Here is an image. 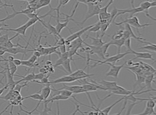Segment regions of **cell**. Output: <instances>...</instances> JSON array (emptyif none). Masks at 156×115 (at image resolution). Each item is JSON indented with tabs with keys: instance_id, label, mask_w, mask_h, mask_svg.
Listing matches in <instances>:
<instances>
[{
	"instance_id": "cell-1",
	"label": "cell",
	"mask_w": 156,
	"mask_h": 115,
	"mask_svg": "<svg viewBox=\"0 0 156 115\" xmlns=\"http://www.w3.org/2000/svg\"><path fill=\"white\" fill-rule=\"evenodd\" d=\"M131 55L130 53L128 51H126L124 53H117V55H114V56H112V57H108L106 58L105 60H96V59H91L90 58V61H95L96 63L94 64V65H92L90 66V68H94L96 67V66H99V65H102L105 64L106 63H113L114 65L116 63V62H118L120 61V59H122L123 57H124L126 55Z\"/></svg>"
},
{
	"instance_id": "cell-2",
	"label": "cell",
	"mask_w": 156,
	"mask_h": 115,
	"mask_svg": "<svg viewBox=\"0 0 156 115\" xmlns=\"http://www.w3.org/2000/svg\"><path fill=\"white\" fill-rule=\"evenodd\" d=\"M114 24H115L116 25H118L120 26L122 25H123L124 23H128L130 26H132L134 28L136 29V30L137 31V33L138 35H140V33L139 31V29H142V28H145L146 27H148V26L152 25L154 24H150V23H146V24H140V21L138 20V18H137L136 16H133L131 17L127 18L126 20L120 22V23H116V22H114Z\"/></svg>"
},
{
	"instance_id": "cell-3",
	"label": "cell",
	"mask_w": 156,
	"mask_h": 115,
	"mask_svg": "<svg viewBox=\"0 0 156 115\" xmlns=\"http://www.w3.org/2000/svg\"><path fill=\"white\" fill-rule=\"evenodd\" d=\"M88 5V12L86 15V17H85V19L82 21V22H76V23L79 25V26H82L83 27L84 23L86 22L88 19H90L92 17H93L94 16H98L99 12H100V9L101 8V5H95L94 3H92V2H89L87 4Z\"/></svg>"
},
{
	"instance_id": "cell-4",
	"label": "cell",
	"mask_w": 156,
	"mask_h": 115,
	"mask_svg": "<svg viewBox=\"0 0 156 115\" xmlns=\"http://www.w3.org/2000/svg\"><path fill=\"white\" fill-rule=\"evenodd\" d=\"M105 64L111 66V69H110L108 72L106 73L105 75L106 77H112L117 79L121 69L122 68H124L125 65H126V61L124 62V64H122L121 65H114L112 63H106Z\"/></svg>"
},
{
	"instance_id": "cell-5",
	"label": "cell",
	"mask_w": 156,
	"mask_h": 115,
	"mask_svg": "<svg viewBox=\"0 0 156 115\" xmlns=\"http://www.w3.org/2000/svg\"><path fill=\"white\" fill-rule=\"evenodd\" d=\"M51 20V17L50 18L49 21L48 22V23H45V21H44L43 20L41 21L40 23L43 25L44 27H45L47 29L48 33H48V35H53L55 37V39H56V41H57L59 38H61V34H59V33H57V31L56 30V28H55V26L52 25L51 24V23H50Z\"/></svg>"
},
{
	"instance_id": "cell-6",
	"label": "cell",
	"mask_w": 156,
	"mask_h": 115,
	"mask_svg": "<svg viewBox=\"0 0 156 115\" xmlns=\"http://www.w3.org/2000/svg\"><path fill=\"white\" fill-rule=\"evenodd\" d=\"M56 18H57V25H56V26H55V28H56V30H57L58 33L61 34V31L65 27L68 28L69 30L70 31V33H72L71 30H70V29L68 27V24L69 23V21H73L74 20L73 19V18H69V17H65V19L62 20L63 23H61V22H60V17L57 16Z\"/></svg>"
},
{
	"instance_id": "cell-7",
	"label": "cell",
	"mask_w": 156,
	"mask_h": 115,
	"mask_svg": "<svg viewBox=\"0 0 156 115\" xmlns=\"http://www.w3.org/2000/svg\"><path fill=\"white\" fill-rule=\"evenodd\" d=\"M107 91H109L111 93H112V95H128L131 94L132 92H135V91H128V90H126V88L122 87L120 86H119V85H116V86H115L113 88H109V89H108Z\"/></svg>"
},
{
	"instance_id": "cell-8",
	"label": "cell",
	"mask_w": 156,
	"mask_h": 115,
	"mask_svg": "<svg viewBox=\"0 0 156 115\" xmlns=\"http://www.w3.org/2000/svg\"><path fill=\"white\" fill-rule=\"evenodd\" d=\"M62 89H67L70 91H71L73 94H80V93H84L86 92L85 90L83 88V86H80V85H71V86H66L65 83H63L62 87L56 89L58 91H60Z\"/></svg>"
},
{
	"instance_id": "cell-9",
	"label": "cell",
	"mask_w": 156,
	"mask_h": 115,
	"mask_svg": "<svg viewBox=\"0 0 156 115\" xmlns=\"http://www.w3.org/2000/svg\"><path fill=\"white\" fill-rule=\"evenodd\" d=\"M143 12L144 13V10L142 9V8L141 7H133V8L131 9H118V13L116 15V17L119 16H121V15H123L125 13H128L129 14V17H132L133 15H135L136 13H141Z\"/></svg>"
},
{
	"instance_id": "cell-10",
	"label": "cell",
	"mask_w": 156,
	"mask_h": 115,
	"mask_svg": "<svg viewBox=\"0 0 156 115\" xmlns=\"http://www.w3.org/2000/svg\"><path fill=\"white\" fill-rule=\"evenodd\" d=\"M79 80L78 77H72L70 75L69 76H65L61 78H58V79L54 80V81H49L50 84H58V83H73L75 82L76 81Z\"/></svg>"
},
{
	"instance_id": "cell-11",
	"label": "cell",
	"mask_w": 156,
	"mask_h": 115,
	"mask_svg": "<svg viewBox=\"0 0 156 115\" xmlns=\"http://www.w3.org/2000/svg\"><path fill=\"white\" fill-rule=\"evenodd\" d=\"M93 25H94L88 26V27L82 29L81 30L77 31V32H76L75 33H71V35H70L69 37H68V38H66V39H65V41H69V42H71V41H73V40H75V39H76L77 38H80L82 35L84 34V33H86L87 31H88V29H90V28H91Z\"/></svg>"
},
{
	"instance_id": "cell-12",
	"label": "cell",
	"mask_w": 156,
	"mask_h": 115,
	"mask_svg": "<svg viewBox=\"0 0 156 115\" xmlns=\"http://www.w3.org/2000/svg\"><path fill=\"white\" fill-rule=\"evenodd\" d=\"M132 55H136V57L132 59H147V60H152L154 63H155L156 61L152 57L153 54H150V53H146V52H136L135 51H132Z\"/></svg>"
},
{
	"instance_id": "cell-13",
	"label": "cell",
	"mask_w": 156,
	"mask_h": 115,
	"mask_svg": "<svg viewBox=\"0 0 156 115\" xmlns=\"http://www.w3.org/2000/svg\"><path fill=\"white\" fill-rule=\"evenodd\" d=\"M140 7L141 8H142V9L144 10V13L146 15V16L148 18H150V20H153L154 21H155L156 20L155 19L154 17H152L151 15L149 13V9L151 7V3L149 2V0H146V1L140 3Z\"/></svg>"
},
{
	"instance_id": "cell-14",
	"label": "cell",
	"mask_w": 156,
	"mask_h": 115,
	"mask_svg": "<svg viewBox=\"0 0 156 115\" xmlns=\"http://www.w3.org/2000/svg\"><path fill=\"white\" fill-rule=\"evenodd\" d=\"M102 38H101V37H100L99 33L97 32V37H96V38L89 36V35H87L86 38L84 39V41L87 39H90L92 40V43L90 44L91 45L94 47H102L104 44L107 43V41H102Z\"/></svg>"
},
{
	"instance_id": "cell-15",
	"label": "cell",
	"mask_w": 156,
	"mask_h": 115,
	"mask_svg": "<svg viewBox=\"0 0 156 115\" xmlns=\"http://www.w3.org/2000/svg\"><path fill=\"white\" fill-rule=\"evenodd\" d=\"M27 29V27L26 26L25 24H24L23 25H21V27H19L16 29H12V28L6 29V28L2 27L0 30L5 31H13V32H16V34H18L19 35H23L25 37V32Z\"/></svg>"
},
{
	"instance_id": "cell-16",
	"label": "cell",
	"mask_w": 156,
	"mask_h": 115,
	"mask_svg": "<svg viewBox=\"0 0 156 115\" xmlns=\"http://www.w3.org/2000/svg\"><path fill=\"white\" fill-rule=\"evenodd\" d=\"M84 69H77L75 72H73L70 74V76L78 77L79 79H84V78L90 77L94 75V74H89L88 73H85Z\"/></svg>"
},
{
	"instance_id": "cell-17",
	"label": "cell",
	"mask_w": 156,
	"mask_h": 115,
	"mask_svg": "<svg viewBox=\"0 0 156 115\" xmlns=\"http://www.w3.org/2000/svg\"><path fill=\"white\" fill-rule=\"evenodd\" d=\"M44 86L45 87L43 88L42 89L39 91V92L43 97L44 101H45V100H47L48 98L49 97L51 92L52 91V88L50 87L51 84H47L46 85H44Z\"/></svg>"
},
{
	"instance_id": "cell-18",
	"label": "cell",
	"mask_w": 156,
	"mask_h": 115,
	"mask_svg": "<svg viewBox=\"0 0 156 115\" xmlns=\"http://www.w3.org/2000/svg\"><path fill=\"white\" fill-rule=\"evenodd\" d=\"M154 74L151 73V75L145 77L144 83H146V86H145L144 87H147V90H151L152 91L155 92L156 90L155 89V88H152V87H151L152 81L155 82V81H154Z\"/></svg>"
},
{
	"instance_id": "cell-19",
	"label": "cell",
	"mask_w": 156,
	"mask_h": 115,
	"mask_svg": "<svg viewBox=\"0 0 156 115\" xmlns=\"http://www.w3.org/2000/svg\"><path fill=\"white\" fill-rule=\"evenodd\" d=\"M124 39L123 38H121L120 39H112L109 42L110 45H116L117 47V53H120V49L122 46H124Z\"/></svg>"
},
{
	"instance_id": "cell-20",
	"label": "cell",
	"mask_w": 156,
	"mask_h": 115,
	"mask_svg": "<svg viewBox=\"0 0 156 115\" xmlns=\"http://www.w3.org/2000/svg\"><path fill=\"white\" fill-rule=\"evenodd\" d=\"M98 84H99L101 87H105L106 91H108V89H109V88H113L118 84L117 83L115 82V81H106L105 80H102L100 82L98 83Z\"/></svg>"
},
{
	"instance_id": "cell-21",
	"label": "cell",
	"mask_w": 156,
	"mask_h": 115,
	"mask_svg": "<svg viewBox=\"0 0 156 115\" xmlns=\"http://www.w3.org/2000/svg\"><path fill=\"white\" fill-rule=\"evenodd\" d=\"M68 58H69V52H68V51H66L65 53L61 54V57H59V59L57 61V62L55 63V64L53 65V67L56 68V67H58V66H61L62 63L64 62L66 59H67Z\"/></svg>"
},
{
	"instance_id": "cell-22",
	"label": "cell",
	"mask_w": 156,
	"mask_h": 115,
	"mask_svg": "<svg viewBox=\"0 0 156 115\" xmlns=\"http://www.w3.org/2000/svg\"><path fill=\"white\" fill-rule=\"evenodd\" d=\"M89 46L90 47L92 51H93L94 55V54L97 55L100 59H102V60H105L106 57L103 54V52H102L101 47H94V46H92V45H90V44H89Z\"/></svg>"
},
{
	"instance_id": "cell-23",
	"label": "cell",
	"mask_w": 156,
	"mask_h": 115,
	"mask_svg": "<svg viewBox=\"0 0 156 115\" xmlns=\"http://www.w3.org/2000/svg\"><path fill=\"white\" fill-rule=\"evenodd\" d=\"M134 74L136 75V83L133 84V91L136 90L137 85H141V84L144 83V81H145V77H143L142 75H141L140 74L136 73H134Z\"/></svg>"
},
{
	"instance_id": "cell-24",
	"label": "cell",
	"mask_w": 156,
	"mask_h": 115,
	"mask_svg": "<svg viewBox=\"0 0 156 115\" xmlns=\"http://www.w3.org/2000/svg\"><path fill=\"white\" fill-rule=\"evenodd\" d=\"M70 61H71V60H70L69 58H68L67 59H66L61 65L63 66V68L65 69V72L69 74L73 73L71 70V66H70Z\"/></svg>"
},
{
	"instance_id": "cell-25",
	"label": "cell",
	"mask_w": 156,
	"mask_h": 115,
	"mask_svg": "<svg viewBox=\"0 0 156 115\" xmlns=\"http://www.w3.org/2000/svg\"><path fill=\"white\" fill-rule=\"evenodd\" d=\"M35 99V100H37V101H41V102H43L44 101L43 99V97L42 96V95H41L40 92H37V93H35L33 95H29L28 96H26V97H23L22 98V100H25V99Z\"/></svg>"
},
{
	"instance_id": "cell-26",
	"label": "cell",
	"mask_w": 156,
	"mask_h": 115,
	"mask_svg": "<svg viewBox=\"0 0 156 115\" xmlns=\"http://www.w3.org/2000/svg\"><path fill=\"white\" fill-rule=\"evenodd\" d=\"M50 76V73H49L47 75V76H44L43 79H41V80H33L31 81V83H38V84H43V85H46L47 84H50L49 83V77Z\"/></svg>"
},
{
	"instance_id": "cell-27",
	"label": "cell",
	"mask_w": 156,
	"mask_h": 115,
	"mask_svg": "<svg viewBox=\"0 0 156 115\" xmlns=\"http://www.w3.org/2000/svg\"><path fill=\"white\" fill-rule=\"evenodd\" d=\"M51 2V0H39V2L37 3V4L35 7L36 10L39 9L40 8H41V7H43L50 5Z\"/></svg>"
},
{
	"instance_id": "cell-28",
	"label": "cell",
	"mask_w": 156,
	"mask_h": 115,
	"mask_svg": "<svg viewBox=\"0 0 156 115\" xmlns=\"http://www.w3.org/2000/svg\"><path fill=\"white\" fill-rule=\"evenodd\" d=\"M123 100H124V98H123V96H122V97L121 99H120L118 100V101L115 102L114 104H112V105L108 106V107H106V108H105V109H103V110H102V112L104 114H106V115H107V114H109L111 109H112L113 108V107L116 105V104H118V102H120L122 101H123Z\"/></svg>"
},
{
	"instance_id": "cell-29",
	"label": "cell",
	"mask_w": 156,
	"mask_h": 115,
	"mask_svg": "<svg viewBox=\"0 0 156 115\" xmlns=\"http://www.w3.org/2000/svg\"><path fill=\"white\" fill-rule=\"evenodd\" d=\"M98 20H108L110 21V13L108 12H105V13H99L98 15Z\"/></svg>"
},
{
	"instance_id": "cell-30",
	"label": "cell",
	"mask_w": 156,
	"mask_h": 115,
	"mask_svg": "<svg viewBox=\"0 0 156 115\" xmlns=\"http://www.w3.org/2000/svg\"><path fill=\"white\" fill-rule=\"evenodd\" d=\"M9 65V69L10 70V72L12 73V75L13 76L16 74L17 70V66H16L13 63V61H7Z\"/></svg>"
},
{
	"instance_id": "cell-31",
	"label": "cell",
	"mask_w": 156,
	"mask_h": 115,
	"mask_svg": "<svg viewBox=\"0 0 156 115\" xmlns=\"http://www.w3.org/2000/svg\"><path fill=\"white\" fill-rule=\"evenodd\" d=\"M137 114V115H151V114L156 115V113H155L154 109L149 108V107L146 106V109H145L143 113H140V114Z\"/></svg>"
},
{
	"instance_id": "cell-32",
	"label": "cell",
	"mask_w": 156,
	"mask_h": 115,
	"mask_svg": "<svg viewBox=\"0 0 156 115\" xmlns=\"http://www.w3.org/2000/svg\"><path fill=\"white\" fill-rule=\"evenodd\" d=\"M43 104H44V109L43 111H38V112L39 113V114L44 115V114H49L48 113H49V112H53V110H52V109H51V107H52V105H53V103H51L50 107L47 106V105H48L47 103L44 102Z\"/></svg>"
},
{
	"instance_id": "cell-33",
	"label": "cell",
	"mask_w": 156,
	"mask_h": 115,
	"mask_svg": "<svg viewBox=\"0 0 156 115\" xmlns=\"http://www.w3.org/2000/svg\"><path fill=\"white\" fill-rule=\"evenodd\" d=\"M139 49H146L148 51H150L154 52V53H155V51H156V46L155 44L151 43L150 45H147L146 46H144V47H141L139 48Z\"/></svg>"
},
{
	"instance_id": "cell-34",
	"label": "cell",
	"mask_w": 156,
	"mask_h": 115,
	"mask_svg": "<svg viewBox=\"0 0 156 115\" xmlns=\"http://www.w3.org/2000/svg\"><path fill=\"white\" fill-rule=\"evenodd\" d=\"M124 46L126 47V49H127V51L129 52L131 55H132V51L133 49L131 47V38H128L125 39L124 41Z\"/></svg>"
},
{
	"instance_id": "cell-35",
	"label": "cell",
	"mask_w": 156,
	"mask_h": 115,
	"mask_svg": "<svg viewBox=\"0 0 156 115\" xmlns=\"http://www.w3.org/2000/svg\"><path fill=\"white\" fill-rule=\"evenodd\" d=\"M110 46V43L107 42L105 44H104V45L101 47L102 52H103V54H104V55H105L106 58L109 57V53H108L107 51H108V47Z\"/></svg>"
},
{
	"instance_id": "cell-36",
	"label": "cell",
	"mask_w": 156,
	"mask_h": 115,
	"mask_svg": "<svg viewBox=\"0 0 156 115\" xmlns=\"http://www.w3.org/2000/svg\"><path fill=\"white\" fill-rule=\"evenodd\" d=\"M123 32H124V30H122V29H120V30L118 31L116 33V34H114L112 36L108 35V37H110V38H112V39H116V40L120 39H121L122 38V35H123Z\"/></svg>"
},
{
	"instance_id": "cell-37",
	"label": "cell",
	"mask_w": 156,
	"mask_h": 115,
	"mask_svg": "<svg viewBox=\"0 0 156 115\" xmlns=\"http://www.w3.org/2000/svg\"><path fill=\"white\" fill-rule=\"evenodd\" d=\"M100 26H101V25H100L98 22L94 24V25L92 26V27L91 28H90L88 30V33H90V32H94V33H97L100 31Z\"/></svg>"
},
{
	"instance_id": "cell-38",
	"label": "cell",
	"mask_w": 156,
	"mask_h": 115,
	"mask_svg": "<svg viewBox=\"0 0 156 115\" xmlns=\"http://www.w3.org/2000/svg\"><path fill=\"white\" fill-rule=\"evenodd\" d=\"M73 102L74 103H75V106H76V110H75V112H74V113L72 114L73 115L76 114V113H78V112H79L81 114H83V115H87V114H88V112H83V111L80 110V105H78L77 102H76L73 101Z\"/></svg>"
},
{
	"instance_id": "cell-39",
	"label": "cell",
	"mask_w": 156,
	"mask_h": 115,
	"mask_svg": "<svg viewBox=\"0 0 156 115\" xmlns=\"http://www.w3.org/2000/svg\"><path fill=\"white\" fill-rule=\"evenodd\" d=\"M140 102H142V101L134 102L133 103L130 104V105H128V110H127V111H126V114H127V115L131 114V111H132V109H133V107L134 106L136 105H137V104H139V103H140Z\"/></svg>"
},
{
	"instance_id": "cell-40",
	"label": "cell",
	"mask_w": 156,
	"mask_h": 115,
	"mask_svg": "<svg viewBox=\"0 0 156 115\" xmlns=\"http://www.w3.org/2000/svg\"><path fill=\"white\" fill-rule=\"evenodd\" d=\"M26 86L29 87V85H28L27 83H26V82H25L23 84H21V85H20V83H18V84H17L16 85V86H15L13 90L17 91H19V92H21V88L25 87H26Z\"/></svg>"
},
{
	"instance_id": "cell-41",
	"label": "cell",
	"mask_w": 156,
	"mask_h": 115,
	"mask_svg": "<svg viewBox=\"0 0 156 115\" xmlns=\"http://www.w3.org/2000/svg\"><path fill=\"white\" fill-rule=\"evenodd\" d=\"M9 33H7V34H5V35H1L0 36V44L6 42L7 41L9 40Z\"/></svg>"
},
{
	"instance_id": "cell-42",
	"label": "cell",
	"mask_w": 156,
	"mask_h": 115,
	"mask_svg": "<svg viewBox=\"0 0 156 115\" xmlns=\"http://www.w3.org/2000/svg\"><path fill=\"white\" fill-rule=\"evenodd\" d=\"M46 75H44L43 73H39L38 74H35V76H34V79L33 80H41V79L45 76Z\"/></svg>"
},
{
	"instance_id": "cell-43",
	"label": "cell",
	"mask_w": 156,
	"mask_h": 115,
	"mask_svg": "<svg viewBox=\"0 0 156 115\" xmlns=\"http://www.w3.org/2000/svg\"><path fill=\"white\" fill-rule=\"evenodd\" d=\"M58 49H59V51H60L61 54L65 53V52L66 51V47L65 44H64V45H62L59 46Z\"/></svg>"
},
{
	"instance_id": "cell-44",
	"label": "cell",
	"mask_w": 156,
	"mask_h": 115,
	"mask_svg": "<svg viewBox=\"0 0 156 115\" xmlns=\"http://www.w3.org/2000/svg\"><path fill=\"white\" fill-rule=\"evenodd\" d=\"M37 59H38V58L37 57L35 56V55H33L29 59L28 61H29V62H31V63H35L37 61Z\"/></svg>"
},
{
	"instance_id": "cell-45",
	"label": "cell",
	"mask_w": 156,
	"mask_h": 115,
	"mask_svg": "<svg viewBox=\"0 0 156 115\" xmlns=\"http://www.w3.org/2000/svg\"><path fill=\"white\" fill-rule=\"evenodd\" d=\"M39 73H41L44 74V75H47L49 72H48V70L47 69V68L44 67V66H43V67H41L39 69Z\"/></svg>"
},
{
	"instance_id": "cell-46",
	"label": "cell",
	"mask_w": 156,
	"mask_h": 115,
	"mask_svg": "<svg viewBox=\"0 0 156 115\" xmlns=\"http://www.w3.org/2000/svg\"><path fill=\"white\" fill-rule=\"evenodd\" d=\"M13 62V63L16 65V66H20V65H21V60H20V59H14Z\"/></svg>"
},
{
	"instance_id": "cell-47",
	"label": "cell",
	"mask_w": 156,
	"mask_h": 115,
	"mask_svg": "<svg viewBox=\"0 0 156 115\" xmlns=\"http://www.w3.org/2000/svg\"><path fill=\"white\" fill-rule=\"evenodd\" d=\"M33 55H35V56L37 57L38 59L41 57V56H42V55H41V53H40L39 51H33Z\"/></svg>"
},
{
	"instance_id": "cell-48",
	"label": "cell",
	"mask_w": 156,
	"mask_h": 115,
	"mask_svg": "<svg viewBox=\"0 0 156 115\" xmlns=\"http://www.w3.org/2000/svg\"><path fill=\"white\" fill-rule=\"evenodd\" d=\"M7 88H8V85H7V84H6L5 86L3 87L2 88H0V96H1L2 95L3 92H4V91L7 89Z\"/></svg>"
},
{
	"instance_id": "cell-49",
	"label": "cell",
	"mask_w": 156,
	"mask_h": 115,
	"mask_svg": "<svg viewBox=\"0 0 156 115\" xmlns=\"http://www.w3.org/2000/svg\"><path fill=\"white\" fill-rule=\"evenodd\" d=\"M77 2L84 3V4H87L88 3L90 2V0H77Z\"/></svg>"
},
{
	"instance_id": "cell-50",
	"label": "cell",
	"mask_w": 156,
	"mask_h": 115,
	"mask_svg": "<svg viewBox=\"0 0 156 115\" xmlns=\"http://www.w3.org/2000/svg\"><path fill=\"white\" fill-rule=\"evenodd\" d=\"M3 27H9V25L4 23V22H2V23H0V29ZM0 34H1V30H0Z\"/></svg>"
},
{
	"instance_id": "cell-51",
	"label": "cell",
	"mask_w": 156,
	"mask_h": 115,
	"mask_svg": "<svg viewBox=\"0 0 156 115\" xmlns=\"http://www.w3.org/2000/svg\"><path fill=\"white\" fill-rule=\"evenodd\" d=\"M133 63V62L132 59H131V60H129V61H126V64H128V66L132 65Z\"/></svg>"
},
{
	"instance_id": "cell-52",
	"label": "cell",
	"mask_w": 156,
	"mask_h": 115,
	"mask_svg": "<svg viewBox=\"0 0 156 115\" xmlns=\"http://www.w3.org/2000/svg\"><path fill=\"white\" fill-rule=\"evenodd\" d=\"M45 65H48V66H51V65H53V64H52V63L51 61V60H49V61H47L45 62Z\"/></svg>"
},
{
	"instance_id": "cell-53",
	"label": "cell",
	"mask_w": 156,
	"mask_h": 115,
	"mask_svg": "<svg viewBox=\"0 0 156 115\" xmlns=\"http://www.w3.org/2000/svg\"><path fill=\"white\" fill-rule=\"evenodd\" d=\"M5 53V51H3V50H0V56H3V55Z\"/></svg>"
},
{
	"instance_id": "cell-54",
	"label": "cell",
	"mask_w": 156,
	"mask_h": 115,
	"mask_svg": "<svg viewBox=\"0 0 156 115\" xmlns=\"http://www.w3.org/2000/svg\"><path fill=\"white\" fill-rule=\"evenodd\" d=\"M131 5H132V8H133V7H135V5H134V0H131Z\"/></svg>"
},
{
	"instance_id": "cell-55",
	"label": "cell",
	"mask_w": 156,
	"mask_h": 115,
	"mask_svg": "<svg viewBox=\"0 0 156 115\" xmlns=\"http://www.w3.org/2000/svg\"><path fill=\"white\" fill-rule=\"evenodd\" d=\"M57 114H60V111H59V105H58V102H57Z\"/></svg>"
},
{
	"instance_id": "cell-56",
	"label": "cell",
	"mask_w": 156,
	"mask_h": 115,
	"mask_svg": "<svg viewBox=\"0 0 156 115\" xmlns=\"http://www.w3.org/2000/svg\"><path fill=\"white\" fill-rule=\"evenodd\" d=\"M113 2H114V0H110V2L108 3H110V4L111 5L113 3Z\"/></svg>"
},
{
	"instance_id": "cell-57",
	"label": "cell",
	"mask_w": 156,
	"mask_h": 115,
	"mask_svg": "<svg viewBox=\"0 0 156 115\" xmlns=\"http://www.w3.org/2000/svg\"><path fill=\"white\" fill-rule=\"evenodd\" d=\"M2 1H3V2H4V3H7V0H2Z\"/></svg>"
}]
</instances>
